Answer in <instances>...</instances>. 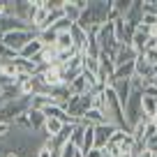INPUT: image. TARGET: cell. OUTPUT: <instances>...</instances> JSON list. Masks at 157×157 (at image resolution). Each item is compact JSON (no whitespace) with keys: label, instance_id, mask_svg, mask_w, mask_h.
<instances>
[{"label":"cell","instance_id":"8","mask_svg":"<svg viewBox=\"0 0 157 157\" xmlns=\"http://www.w3.org/2000/svg\"><path fill=\"white\" fill-rule=\"evenodd\" d=\"M111 88L116 90V97L118 102H120V106L125 109V104H127L129 95H132V81H113Z\"/></svg>","mask_w":157,"mask_h":157},{"label":"cell","instance_id":"26","mask_svg":"<svg viewBox=\"0 0 157 157\" xmlns=\"http://www.w3.org/2000/svg\"><path fill=\"white\" fill-rule=\"evenodd\" d=\"M155 123H157V118H155Z\"/></svg>","mask_w":157,"mask_h":157},{"label":"cell","instance_id":"2","mask_svg":"<svg viewBox=\"0 0 157 157\" xmlns=\"http://www.w3.org/2000/svg\"><path fill=\"white\" fill-rule=\"evenodd\" d=\"M30 109H33V95H30V97L21 95V97L12 99V102H5L2 106H0V120H5V123H12V125H14L16 118H19V116H25Z\"/></svg>","mask_w":157,"mask_h":157},{"label":"cell","instance_id":"3","mask_svg":"<svg viewBox=\"0 0 157 157\" xmlns=\"http://www.w3.org/2000/svg\"><path fill=\"white\" fill-rule=\"evenodd\" d=\"M90 104H93V93H86L78 97H69V102L65 104V111L74 120H83V116L90 111Z\"/></svg>","mask_w":157,"mask_h":157},{"label":"cell","instance_id":"16","mask_svg":"<svg viewBox=\"0 0 157 157\" xmlns=\"http://www.w3.org/2000/svg\"><path fill=\"white\" fill-rule=\"evenodd\" d=\"M83 72H90L97 76L99 72H102V67H99V58H88V56H83Z\"/></svg>","mask_w":157,"mask_h":157},{"label":"cell","instance_id":"24","mask_svg":"<svg viewBox=\"0 0 157 157\" xmlns=\"http://www.w3.org/2000/svg\"><path fill=\"white\" fill-rule=\"evenodd\" d=\"M150 86H152V88H157V74H155V76H152V81H150Z\"/></svg>","mask_w":157,"mask_h":157},{"label":"cell","instance_id":"22","mask_svg":"<svg viewBox=\"0 0 157 157\" xmlns=\"http://www.w3.org/2000/svg\"><path fill=\"white\" fill-rule=\"evenodd\" d=\"M143 58H146L152 67H157V49H148L146 53H143Z\"/></svg>","mask_w":157,"mask_h":157},{"label":"cell","instance_id":"1","mask_svg":"<svg viewBox=\"0 0 157 157\" xmlns=\"http://www.w3.org/2000/svg\"><path fill=\"white\" fill-rule=\"evenodd\" d=\"M111 7H113V0H90L76 25L83 30L86 35H88L93 28H102L104 23H109Z\"/></svg>","mask_w":157,"mask_h":157},{"label":"cell","instance_id":"23","mask_svg":"<svg viewBox=\"0 0 157 157\" xmlns=\"http://www.w3.org/2000/svg\"><path fill=\"white\" fill-rule=\"evenodd\" d=\"M83 157H104V152H102V150H97V148H93V150H90V152H86Z\"/></svg>","mask_w":157,"mask_h":157},{"label":"cell","instance_id":"7","mask_svg":"<svg viewBox=\"0 0 157 157\" xmlns=\"http://www.w3.org/2000/svg\"><path fill=\"white\" fill-rule=\"evenodd\" d=\"M136 58H139V53L134 51L132 44H120V46L116 49V56H113L116 67H120V65H129V63H134Z\"/></svg>","mask_w":157,"mask_h":157},{"label":"cell","instance_id":"25","mask_svg":"<svg viewBox=\"0 0 157 157\" xmlns=\"http://www.w3.org/2000/svg\"><path fill=\"white\" fill-rule=\"evenodd\" d=\"M74 157H83V152H81V150H78V152H76V155H74Z\"/></svg>","mask_w":157,"mask_h":157},{"label":"cell","instance_id":"4","mask_svg":"<svg viewBox=\"0 0 157 157\" xmlns=\"http://www.w3.org/2000/svg\"><path fill=\"white\" fill-rule=\"evenodd\" d=\"M97 44H99V49H102V53L116 56V49H118L120 44H118V39H116L113 23H104L102 28H99V33H97Z\"/></svg>","mask_w":157,"mask_h":157},{"label":"cell","instance_id":"13","mask_svg":"<svg viewBox=\"0 0 157 157\" xmlns=\"http://www.w3.org/2000/svg\"><path fill=\"white\" fill-rule=\"evenodd\" d=\"M28 118H30V127H33V132H42V129H44V123H46L44 111L30 109V111H28Z\"/></svg>","mask_w":157,"mask_h":157},{"label":"cell","instance_id":"17","mask_svg":"<svg viewBox=\"0 0 157 157\" xmlns=\"http://www.w3.org/2000/svg\"><path fill=\"white\" fill-rule=\"evenodd\" d=\"M129 7H132V0H113V10L118 12L120 16H125L129 12Z\"/></svg>","mask_w":157,"mask_h":157},{"label":"cell","instance_id":"20","mask_svg":"<svg viewBox=\"0 0 157 157\" xmlns=\"http://www.w3.org/2000/svg\"><path fill=\"white\" fill-rule=\"evenodd\" d=\"M152 136H157V123L155 120H146V141H150Z\"/></svg>","mask_w":157,"mask_h":157},{"label":"cell","instance_id":"21","mask_svg":"<svg viewBox=\"0 0 157 157\" xmlns=\"http://www.w3.org/2000/svg\"><path fill=\"white\" fill-rule=\"evenodd\" d=\"M12 129H14V125H12V123H5V120H0V139L10 136Z\"/></svg>","mask_w":157,"mask_h":157},{"label":"cell","instance_id":"5","mask_svg":"<svg viewBox=\"0 0 157 157\" xmlns=\"http://www.w3.org/2000/svg\"><path fill=\"white\" fill-rule=\"evenodd\" d=\"M93 132H95V148H97V150H104V148L109 146V141H111V136L118 132V127H116V125L104 123V125L93 127Z\"/></svg>","mask_w":157,"mask_h":157},{"label":"cell","instance_id":"19","mask_svg":"<svg viewBox=\"0 0 157 157\" xmlns=\"http://www.w3.org/2000/svg\"><path fill=\"white\" fill-rule=\"evenodd\" d=\"M141 7H143V14L157 16V0H141Z\"/></svg>","mask_w":157,"mask_h":157},{"label":"cell","instance_id":"6","mask_svg":"<svg viewBox=\"0 0 157 157\" xmlns=\"http://www.w3.org/2000/svg\"><path fill=\"white\" fill-rule=\"evenodd\" d=\"M42 78H44V83L49 86L51 90H53V88H60V86H65V81H63V69H60V65H53V67H44V69H42Z\"/></svg>","mask_w":157,"mask_h":157},{"label":"cell","instance_id":"11","mask_svg":"<svg viewBox=\"0 0 157 157\" xmlns=\"http://www.w3.org/2000/svg\"><path fill=\"white\" fill-rule=\"evenodd\" d=\"M42 51H44V44L39 42V37H35L33 42H30V44H28V46H25V49L19 53V58H25V60H35L39 53H42Z\"/></svg>","mask_w":157,"mask_h":157},{"label":"cell","instance_id":"14","mask_svg":"<svg viewBox=\"0 0 157 157\" xmlns=\"http://www.w3.org/2000/svg\"><path fill=\"white\" fill-rule=\"evenodd\" d=\"M69 88V93H72V97H78V95H86V93H90L88 90V83H86V76L81 74L78 78H74L72 83L67 86Z\"/></svg>","mask_w":157,"mask_h":157},{"label":"cell","instance_id":"12","mask_svg":"<svg viewBox=\"0 0 157 157\" xmlns=\"http://www.w3.org/2000/svg\"><path fill=\"white\" fill-rule=\"evenodd\" d=\"M63 14H65V19H69V21H72V23H78V19H81V14H83V12L78 10L76 0H65Z\"/></svg>","mask_w":157,"mask_h":157},{"label":"cell","instance_id":"18","mask_svg":"<svg viewBox=\"0 0 157 157\" xmlns=\"http://www.w3.org/2000/svg\"><path fill=\"white\" fill-rule=\"evenodd\" d=\"M76 152H78V148L74 146L72 141H67V143H65V146H63V148L58 150V157H74Z\"/></svg>","mask_w":157,"mask_h":157},{"label":"cell","instance_id":"15","mask_svg":"<svg viewBox=\"0 0 157 157\" xmlns=\"http://www.w3.org/2000/svg\"><path fill=\"white\" fill-rule=\"evenodd\" d=\"M143 116H146V120H155L157 118V99L155 97L143 95Z\"/></svg>","mask_w":157,"mask_h":157},{"label":"cell","instance_id":"10","mask_svg":"<svg viewBox=\"0 0 157 157\" xmlns=\"http://www.w3.org/2000/svg\"><path fill=\"white\" fill-rule=\"evenodd\" d=\"M63 127H65V123L63 120H58V118H46V123H44V136L46 139H56L60 132H63Z\"/></svg>","mask_w":157,"mask_h":157},{"label":"cell","instance_id":"9","mask_svg":"<svg viewBox=\"0 0 157 157\" xmlns=\"http://www.w3.org/2000/svg\"><path fill=\"white\" fill-rule=\"evenodd\" d=\"M125 21H127L129 25H134V28H139V25L143 23V7H141V0H134L132 7H129V12L123 16Z\"/></svg>","mask_w":157,"mask_h":157}]
</instances>
